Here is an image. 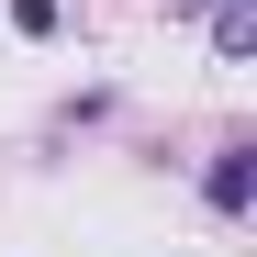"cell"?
I'll list each match as a JSON object with an SVG mask.
<instances>
[{
    "label": "cell",
    "mask_w": 257,
    "mask_h": 257,
    "mask_svg": "<svg viewBox=\"0 0 257 257\" xmlns=\"http://www.w3.org/2000/svg\"><path fill=\"white\" fill-rule=\"evenodd\" d=\"M56 23H67V0H12V34H34V45H45Z\"/></svg>",
    "instance_id": "cell-3"
},
{
    "label": "cell",
    "mask_w": 257,
    "mask_h": 257,
    "mask_svg": "<svg viewBox=\"0 0 257 257\" xmlns=\"http://www.w3.org/2000/svg\"><path fill=\"white\" fill-rule=\"evenodd\" d=\"M168 12H212V0H168Z\"/></svg>",
    "instance_id": "cell-4"
},
{
    "label": "cell",
    "mask_w": 257,
    "mask_h": 257,
    "mask_svg": "<svg viewBox=\"0 0 257 257\" xmlns=\"http://www.w3.org/2000/svg\"><path fill=\"white\" fill-rule=\"evenodd\" d=\"M201 201L235 224V212L257 201V146H212V168H201Z\"/></svg>",
    "instance_id": "cell-1"
},
{
    "label": "cell",
    "mask_w": 257,
    "mask_h": 257,
    "mask_svg": "<svg viewBox=\"0 0 257 257\" xmlns=\"http://www.w3.org/2000/svg\"><path fill=\"white\" fill-rule=\"evenodd\" d=\"M212 45H224V56H257V0H212Z\"/></svg>",
    "instance_id": "cell-2"
}]
</instances>
